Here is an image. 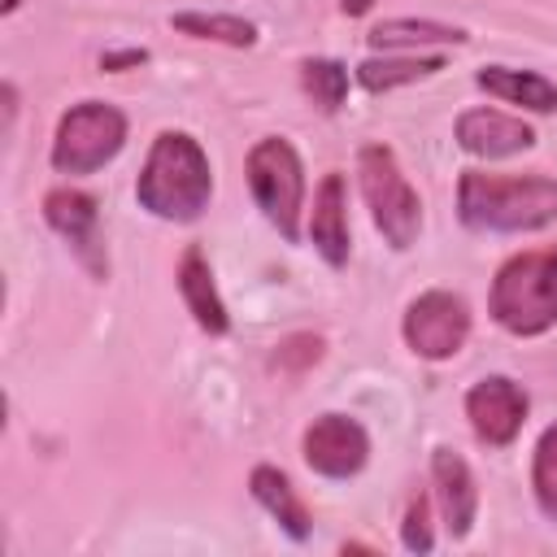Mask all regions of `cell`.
<instances>
[{
  "label": "cell",
  "mask_w": 557,
  "mask_h": 557,
  "mask_svg": "<svg viewBox=\"0 0 557 557\" xmlns=\"http://www.w3.org/2000/svg\"><path fill=\"white\" fill-rule=\"evenodd\" d=\"M400 544H405L409 553H431V544H435V535H431V500H426L422 492H418V496L409 500V509H405Z\"/></svg>",
  "instance_id": "cell-22"
},
{
  "label": "cell",
  "mask_w": 557,
  "mask_h": 557,
  "mask_svg": "<svg viewBox=\"0 0 557 557\" xmlns=\"http://www.w3.org/2000/svg\"><path fill=\"white\" fill-rule=\"evenodd\" d=\"M357 187H361V200L370 209L374 231L396 252H405L422 231V200H418L413 183L405 178V170L387 144H366L357 152Z\"/></svg>",
  "instance_id": "cell-4"
},
{
  "label": "cell",
  "mask_w": 557,
  "mask_h": 557,
  "mask_svg": "<svg viewBox=\"0 0 557 557\" xmlns=\"http://www.w3.org/2000/svg\"><path fill=\"white\" fill-rule=\"evenodd\" d=\"M309 244L318 248V257L331 270L348 265V183L339 170L322 174L318 191H313V213H309Z\"/></svg>",
  "instance_id": "cell-13"
},
{
  "label": "cell",
  "mask_w": 557,
  "mask_h": 557,
  "mask_svg": "<svg viewBox=\"0 0 557 557\" xmlns=\"http://www.w3.org/2000/svg\"><path fill=\"white\" fill-rule=\"evenodd\" d=\"M431 483H435V500H440V518H444L448 535L466 540L474 531V518H479V487H474L466 457L453 448H435L431 453Z\"/></svg>",
  "instance_id": "cell-12"
},
{
  "label": "cell",
  "mask_w": 557,
  "mask_h": 557,
  "mask_svg": "<svg viewBox=\"0 0 557 557\" xmlns=\"http://www.w3.org/2000/svg\"><path fill=\"white\" fill-rule=\"evenodd\" d=\"M213 196V165L196 135L161 131L135 178V200L161 222H196Z\"/></svg>",
  "instance_id": "cell-2"
},
{
  "label": "cell",
  "mask_w": 557,
  "mask_h": 557,
  "mask_svg": "<svg viewBox=\"0 0 557 557\" xmlns=\"http://www.w3.org/2000/svg\"><path fill=\"white\" fill-rule=\"evenodd\" d=\"M322 357V335H287L283 344H278V352H274V366H283V370H305V366H313Z\"/></svg>",
  "instance_id": "cell-23"
},
{
  "label": "cell",
  "mask_w": 557,
  "mask_h": 557,
  "mask_svg": "<svg viewBox=\"0 0 557 557\" xmlns=\"http://www.w3.org/2000/svg\"><path fill=\"white\" fill-rule=\"evenodd\" d=\"M457 218L483 235H527L557 222V178L466 170L457 183Z\"/></svg>",
  "instance_id": "cell-1"
},
{
  "label": "cell",
  "mask_w": 557,
  "mask_h": 557,
  "mask_svg": "<svg viewBox=\"0 0 557 557\" xmlns=\"http://www.w3.org/2000/svg\"><path fill=\"white\" fill-rule=\"evenodd\" d=\"M248 492H252V500L300 544V540H309V509H305V500L296 496V487H292V479L278 470V466H270V461H261V466H252V474H248Z\"/></svg>",
  "instance_id": "cell-15"
},
{
  "label": "cell",
  "mask_w": 557,
  "mask_h": 557,
  "mask_svg": "<svg viewBox=\"0 0 557 557\" xmlns=\"http://www.w3.org/2000/svg\"><path fill=\"white\" fill-rule=\"evenodd\" d=\"M531 492L535 505L548 522H557V422L535 440V457H531Z\"/></svg>",
  "instance_id": "cell-21"
},
{
  "label": "cell",
  "mask_w": 557,
  "mask_h": 557,
  "mask_svg": "<svg viewBox=\"0 0 557 557\" xmlns=\"http://www.w3.org/2000/svg\"><path fill=\"white\" fill-rule=\"evenodd\" d=\"M126 148V113L104 100L70 104L52 135V170L57 174H96Z\"/></svg>",
  "instance_id": "cell-6"
},
{
  "label": "cell",
  "mask_w": 557,
  "mask_h": 557,
  "mask_svg": "<svg viewBox=\"0 0 557 557\" xmlns=\"http://www.w3.org/2000/svg\"><path fill=\"white\" fill-rule=\"evenodd\" d=\"M300 87L322 113H339L348 96V65L335 57H305L300 61Z\"/></svg>",
  "instance_id": "cell-20"
},
{
  "label": "cell",
  "mask_w": 557,
  "mask_h": 557,
  "mask_svg": "<svg viewBox=\"0 0 557 557\" xmlns=\"http://www.w3.org/2000/svg\"><path fill=\"white\" fill-rule=\"evenodd\" d=\"M370 9H374V0H344V4H339L344 17H361V13H370Z\"/></svg>",
  "instance_id": "cell-25"
},
{
  "label": "cell",
  "mask_w": 557,
  "mask_h": 557,
  "mask_svg": "<svg viewBox=\"0 0 557 557\" xmlns=\"http://www.w3.org/2000/svg\"><path fill=\"white\" fill-rule=\"evenodd\" d=\"M470 305L466 296L457 292H444V287H431L422 296L409 300L405 318H400V335L409 344L413 357L422 361H448L466 348L470 339Z\"/></svg>",
  "instance_id": "cell-7"
},
{
  "label": "cell",
  "mask_w": 557,
  "mask_h": 557,
  "mask_svg": "<svg viewBox=\"0 0 557 557\" xmlns=\"http://www.w3.org/2000/svg\"><path fill=\"white\" fill-rule=\"evenodd\" d=\"M17 4H22V0H4V13H13V9H17Z\"/></svg>",
  "instance_id": "cell-26"
},
{
  "label": "cell",
  "mask_w": 557,
  "mask_h": 557,
  "mask_svg": "<svg viewBox=\"0 0 557 557\" xmlns=\"http://www.w3.org/2000/svg\"><path fill=\"white\" fill-rule=\"evenodd\" d=\"M44 222L74 248L78 265L91 278H109V252H104V235H100V205L96 196L78 191V187H52L44 196Z\"/></svg>",
  "instance_id": "cell-8"
},
{
  "label": "cell",
  "mask_w": 557,
  "mask_h": 557,
  "mask_svg": "<svg viewBox=\"0 0 557 557\" xmlns=\"http://www.w3.org/2000/svg\"><path fill=\"white\" fill-rule=\"evenodd\" d=\"M474 83H479L487 96H496V100H505V104H518V109H527V113H553V109H557V83H548V78L535 74V70L483 65V70L474 74Z\"/></svg>",
  "instance_id": "cell-16"
},
{
  "label": "cell",
  "mask_w": 557,
  "mask_h": 557,
  "mask_svg": "<svg viewBox=\"0 0 557 557\" xmlns=\"http://www.w3.org/2000/svg\"><path fill=\"white\" fill-rule=\"evenodd\" d=\"M244 174H248V191H252L261 218L287 244H296L300 239V209H305V165H300V152L283 135H265V139H257L248 148Z\"/></svg>",
  "instance_id": "cell-5"
},
{
  "label": "cell",
  "mask_w": 557,
  "mask_h": 557,
  "mask_svg": "<svg viewBox=\"0 0 557 557\" xmlns=\"http://www.w3.org/2000/svg\"><path fill=\"white\" fill-rule=\"evenodd\" d=\"M444 70V57H418V52H405V57H370L357 65V83L366 91H392V87H405V83H418V78H431Z\"/></svg>",
  "instance_id": "cell-18"
},
{
  "label": "cell",
  "mask_w": 557,
  "mask_h": 557,
  "mask_svg": "<svg viewBox=\"0 0 557 557\" xmlns=\"http://www.w3.org/2000/svg\"><path fill=\"white\" fill-rule=\"evenodd\" d=\"M144 61H148V52H144V48H126V52H104V57H100V70L117 74V70H126V65H144Z\"/></svg>",
  "instance_id": "cell-24"
},
{
  "label": "cell",
  "mask_w": 557,
  "mask_h": 557,
  "mask_svg": "<svg viewBox=\"0 0 557 557\" xmlns=\"http://www.w3.org/2000/svg\"><path fill=\"white\" fill-rule=\"evenodd\" d=\"M170 26L178 35H191V39H209V44H226V48H252L257 44V26L248 17H235V13H174Z\"/></svg>",
  "instance_id": "cell-19"
},
{
  "label": "cell",
  "mask_w": 557,
  "mask_h": 557,
  "mask_svg": "<svg viewBox=\"0 0 557 557\" xmlns=\"http://www.w3.org/2000/svg\"><path fill=\"white\" fill-rule=\"evenodd\" d=\"M305 466L322 479H352L370 461V435L348 413H322L305 426Z\"/></svg>",
  "instance_id": "cell-9"
},
{
  "label": "cell",
  "mask_w": 557,
  "mask_h": 557,
  "mask_svg": "<svg viewBox=\"0 0 557 557\" xmlns=\"http://www.w3.org/2000/svg\"><path fill=\"white\" fill-rule=\"evenodd\" d=\"M174 278H178V296H183L191 322H196L205 335H226V331H231V313H226V300H222V292H218V283H213L209 257H205L196 244L178 257Z\"/></svg>",
  "instance_id": "cell-14"
},
{
  "label": "cell",
  "mask_w": 557,
  "mask_h": 557,
  "mask_svg": "<svg viewBox=\"0 0 557 557\" xmlns=\"http://www.w3.org/2000/svg\"><path fill=\"white\" fill-rule=\"evenodd\" d=\"M527 392L509 379V374H487L479 379L470 392H466V418H470V431L487 444V448H505L518 440L522 422H527Z\"/></svg>",
  "instance_id": "cell-10"
},
{
  "label": "cell",
  "mask_w": 557,
  "mask_h": 557,
  "mask_svg": "<svg viewBox=\"0 0 557 557\" xmlns=\"http://www.w3.org/2000/svg\"><path fill=\"white\" fill-rule=\"evenodd\" d=\"M457 144L479 157V161H500V157H518L535 144V131L513 117V113H500V109H466L457 117Z\"/></svg>",
  "instance_id": "cell-11"
},
{
  "label": "cell",
  "mask_w": 557,
  "mask_h": 557,
  "mask_svg": "<svg viewBox=\"0 0 557 557\" xmlns=\"http://www.w3.org/2000/svg\"><path fill=\"white\" fill-rule=\"evenodd\" d=\"M487 313L500 331L531 339L557 326V248H527L513 252L487 292Z\"/></svg>",
  "instance_id": "cell-3"
},
{
  "label": "cell",
  "mask_w": 557,
  "mask_h": 557,
  "mask_svg": "<svg viewBox=\"0 0 557 557\" xmlns=\"http://www.w3.org/2000/svg\"><path fill=\"white\" fill-rule=\"evenodd\" d=\"M366 39H370V48L392 52V48H426V44H466L470 35L461 26H448L435 17H387Z\"/></svg>",
  "instance_id": "cell-17"
}]
</instances>
